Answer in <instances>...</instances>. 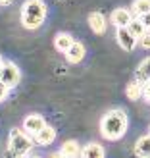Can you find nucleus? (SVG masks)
<instances>
[{"mask_svg": "<svg viewBox=\"0 0 150 158\" xmlns=\"http://www.w3.org/2000/svg\"><path fill=\"white\" fill-rule=\"evenodd\" d=\"M127 114L123 112V110L116 108V110H110L102 116L100 120V133L102 137L108 139V141H120L125 131H127Z\"/></svg>", "mask_w": 150, "mask_h": 158, "instance_id": "f257e3e1", "label": "nucleus"}, {"mask_svg": "<svg viewBox=\"0 0 150 158\" xmlns=\"http://www.w3.org/2000/svg\"><path fill=\"white\" fill-rule=\"evenodd\" d=\"M46 19V4L43 0H25L21 6V23L25 29H39Z\"/></svg>", "mask_w": 150, "mask_h": 158, "instance_id": "f03ea898", "label": "nucleus"}, {"mask_svg": "<svg viewBox=\"0 0 150 158\" xmlns=\"http://www.w3.org/2000/svg\"><path fill=\"white\" fill-rule=\"evenodd\" d=\"M8 147H10V152L15 158H23L29 154L31 147H33V139L29 137V133L25 129L14 127L10 131V137H8Z\"/></svg>", "mask_w": 150, "mask_h": 158, "instance_id": "7ed1b4c3", "label": "nucleus"}, {"mask_svg": "<svg viewBox=\"0 0 150 158\" xmlns=\"http://www.w3.org/2000/svg\"><path fill=\"white\" fill-rule=\"evenodd\" d=\"M19 79H21V73H19V68L15 66V64H4L2 69H0V81H4L8 87H15L19 83Z\"/></svg>", "mask_w": 150, "mask_h": 158, "instance_id": "20e7f679", "label": "nucleus"}, {"mask_svg": "<svg viewBox=\"0 0 150 158\" xmlns=\"http://www.w3.org/2000/svg\"><path fill=\"white\" fill-rule=\"evenodd\" d=\"M116 39H117V44H120L123 50H127V52L135 48V46H137V41H139V39L129 31V27H117Z\"/></svg>", "mask_w": 150, "mask_h": 158, "instance_id": "39448f33", "label": "nucleus"}, {"mask_svg": "<svg viewBox=\"0 0 150 158\" xmlns=\"http://www.w3.org/2000/svg\"><path fill=\"white\" fill-rule=\"evenodd\" d=\"M46 125V122L43 120L39 114H29L25 120H23V129H25L29 135H35V133H39L43 127Z\"/></svg>", "mask_w": 150, "mask_h": 158, "instance_id": "423d86ee", "label": "nucleus"}, {"mask_svg": "<svg viewBox=\"0 0 150 158\" xmlns=\"http://www.w3.org/2000/svg\"><path fill=\"white\" fill-rule=\"evenodd\" d=\"M112 23L116 27H127L131 19H133V10H127V8H117V10L112 12Z\"/></svg>", "mask_w": 150, "mask_h": 158, "instance_id": "0eeeda50", "label": "nucleus"}, {"mask_svg": "<svg viewBox=\"0 0 150 158\" xmlns=\"http://www.w3.org/2000/svg\"><path fill=\"white\" fill-rule=\"evenodd\" d=\"M89 27L92 29V33H96V35H102V33H104L106 27H108L104 14H100V12L89 14Z\"/></svg>", "mask_w": 150, "mask_h": 158, "instance_id": "6e6552de", "label": "nucleus"}, {"mask_svg": "<svg viewBox=\"0 0 150 158\" xmlns=\"http://www.w3.org/2000/svg\"><path fill=\"white\" fill-rule=\"evenodd\" d=\"M33 139H35V143L43 145V147L52 145V143H54V139H56V129L50 127V125H44V127H43L41 131L33 135Z\"/></svg>", "mask_w": 150, "mask_h": 158, "instance_id": "1a4fd4ad", "label": "nucleus"}, {"mask_svg": "<svg viewBox=\"0 0 150 158\" xmlns=\"http://www.w3.org/2000/svg\"><path fill=\"white\" fill-rule=\"evenodd\" d=\"M125 94H127L129 100H139L140 97H144V83H140L139 79L127 83V87H125Z\"/></svg>", "mask_w": 150, "mask_h": 158, "instance_id": "9d476101", "label": "nucleus"}, {"mask_svg": "<svg viewBox=\"0 0 150 158\" xmlns=\"http://www.w3.org/2000/svg\"><path fill=\"white\" fill-rule=\"evenodd\" d=\"M66 58H67V62H71V64H79V62L85 58V46H83L81 43H73V44L67 48Z\"/></svg>", "mask_w": 150, "mask_h": 158, "instance_id": "9b49d317", "label": "nucleus"}, {"mask_svg": "<svg viewBox=\"0 0 150 158\" xmlns=\"http://www.w3.org/2000/svg\"><path fill=\"white\" fill-rule=\"evenodd\" d=\"M135 154L139 158H150V135L140 137L135 143Z\"/></svg>", "mask_w": 150, "mask_h": 158, "instance_id": "f8f14e48", "label": "nucleus"}, {"mask_svg": "<svg viewBox=\"0 0 150 158\" xmlns=\"http://www.w3.org/2000/svg\"><path fill=\"white\" fill-rule=\"evenodd\" d=\"M73 43L75 41H73V37L69 33H58L56 39H54V46H56V50H60V52H67V48Z\"/></svg>", "mask_w": 150, "mask_h": 158, "instance_id": "ddd939ff", "label": "nucleus"}, {"mask_svg": "<svg viewBox=\"0 0 150 158\" xmlns=\"http://www.w3.org/2000/svg\"><path fill=\"white\" fill-rule=\"evenodd\" d=\"M60 152L66 158H81V148H79L77 141H66V143L62 145Z\"/></svg>", "mask_w": 150, "mask_h": 158, "instance_id": "4468645a", "label": "nucleus"}, {"mask_svg": "<svg viewBox=\"0 0 150 158\" xmlns=\"http://www.w3.org/2000/svg\"><path fill=\"white\" fill-rule=\"evenodd\" d=\"M81 158H104V148L98 143H89L81 151Z\"/></svg>", "mask_w": 150, "mask_h": 158, "instance_id": "2eb2a0df", "label": "nucleus"}, {"mask_svg": "<svg viewBox=\"0 0 150 158\" xmlns=\"http://www.w3.org/2000/svg\"><path fill=\"white\" fill-rule=\"evenodd\" d=\"M135 79H139L140 83H146V81H150V58H146V60H143V62H140V66L137 68Z\"/></svg>", "mask_w": 150, "mask_h": 158, "instance_id": "dca6fc26", "label": "nucleus"}, {"mask_svg": "<svg viewBox=\"0 0 150 158\" xmlns=\"http://www.w3.org/2000/svg\"><path fill=\"white\" fill-rule=\"evenodd\" d=\"M131 10H133V14H135L137 18L143 15V14H148L150 12V0H133Z\"/></svg>", "mask_w": 150, "mask_h": 158, "instance_id": "f3484780", "label": "nucleus"}, {"mask_svg": "<svg viewBox=\"0 0 150 158\" xmlns=\"http://www.w3.org/2000/svg\"><path fill=\"white\" fill-rule=\"evenodd\" d=\"M127 27H129V31H131V33L135 35L137 39H140V37L146 33V27H144V23L140 21V18H133V19H131V23H129Z\"/></svg>", "mask_w": 150, "mask_h": 158, "instance_id": "a211bd4d", "label": "nucleus"}, {"mask_svg": "<svg viewBox=\"0 0 150 158\" xmlns=\"http://www.w3.org/2000/svg\"><path fill=\"white\" fill-rule=\"evenodd\" d=\"M139 43H140V46H143V48L150 50V29H146V33L139 39Z\"/></svg>", "mask_w": 150, "mask_h": 158, "instance_id": "6ab92c4d", "label": "nucleus"}, {"mask_svg": "<svg viewBox=\"0 0 150 158\" xmlns=\"http://www.w3.org/2000/svg\"><path fill=\"white\" fill-rule=\"evenodd\" d=\"M8 89H10V87H8L4 81H0V102H2V100L6 98V94H8Z\"/></svg>", "mask_w": 150, "mask_h": 158, "instance_id": "aec40b11", "label": "nucleus"}, {"mask_svg": "<svg viewBox=\"0 0 150 158\" xmlns=\"http://www.w3.org/2000/svg\"><path fill=\"white\" fill-rule=\"evenodd\" d=\"M139 18H140V21L144 23V27L150 29V12H148V14H143V15H139Z\"/></svg>", "mask_w": 150, "mask_h": 158, "instance_id": "412c9836", "label": "nucleus"}, {"mask_svg": "<svg viewBox=\"0 0 150 158\" xmlns=\"http://www.w3.org/2000/svg\"><path fill=\"white\" fill-rule=\"evenodd\" d=\"M144 98H146V100H150V81H146V83H144Z\"/></svg>", "mask_w": 150, "mask_h": 158, "instance_id": "4be33fe9", "label": "nucleus"}, {"mask_svg": "<svg viewBox=\"0 0 150 158\" xmlns=\"http://www.w3.org/2000/svg\"><path fill=\"white\" fill-rule=\"evenodd\" d=\"M14 0H0V6H8V4H12Z\"/></svg>", "mask_w": 150, "mask_h": 158, "instance_id": "5701e85b", "label": "nucleus"}, {"mask_svg": "<svg viewBox=\"0 0 150 158\" xmlns=\"http://www.w3.org/2000/svg\"><path fill=\"white\" fill-rule=\"evenodd\" d=\"M52 158H66V156L62 154V152H56V154H52Z\"/></svg>", "mask_w": 150, "mask_h": 158, "instance_id": "b1692460", "label": "nucleus"}, {"mask_svg": "<svg viewBox=\"0 0 150 158\" xmlns=\"http://www.w3.org/2000/svg\"><path fill=\"white\" fill-rule=\"evenodd\" d=\"M2 66H4V62H2V56H0V69H2Z\"/></svg>", "mask_w": 150, "mask_h": 158, "instance_id": "393cba45", "label": "nucleus"}, {"mask_svg": "<svg viewBox=\"0 0 150 158\" xmlns=\"http://www.w3.org/2000/svg\"><path fill=\"white\" fill-rule=\"evenodd\" d=\"M31 158H39V156H31Z\"/></svg>", "mask_w": 150, "mask_h": 158, "instance_id": "a878e982", "label": "nucleus"}]
</instances>
